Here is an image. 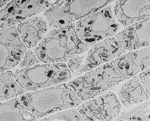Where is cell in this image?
<instances>
[{"label": "cell", "mask_w": 150, "mask_h": 121, "mask_svg": "<svg viewBox=\"0 0 150 121\" xmlns=\"http://www.w3.org/2000/svg\"><path fill=\"white\" fill-rule=\"evenodd\" d=\"M90 46L79 38L75 23L53 28L35 49L41 63H66L85 53Z\"/></svg>", "instance_id": "1"}, {"label": "cell", "mask_w": 150, "mask_h": 121, "mask_svg": "<svg viewBox=\"0 0 150 121\" xmlns=\"http://www.w3.org/2000/svg\"><path fill=\"white\" fill-rule=\"evenodd\" d=\"M19 98L26 109L38 119L59 110L77 107L82 103L66 82L31 91L21 94Z\"/></svg>", "instance_id": "2"}, {"label": "cell", "mask_w": 150, "mask_h": 121, "mask_svg": "<svg viewBox=\"0 0 150 121\" xmlns=\"http://www.w3.org/2000/svg\"><path fill=\"white\" fill-rule=\"evenodd\" d=\"M111 62L106 63L86 72L69 82L82 101L98 96L124 81Z\"/></svg>", "instance_id": "3"}, {"label": "cell", "mask_w": 150, "mask_h": 121, "mask_svg": "<svg viewBox=\"0 0 150 121\" xmlns=\"http://www.w3.org/2000/svg\"><path fill=\"white\" fill-rule=\"evenodd\" d=\"M14 77L25 92H31L68 82L72 73L65 63H42L16 70Z\"/></svg>", "instance_id": "4"}, {"label": "cell", "mask_w": 150, "mask_h": 121, "mask_svg": "<svg viewBox=\"0 0 150 121\" xmlns=\"http://www.w3.org/2000/svg\"><path fill=\"white\" fill-rule=\"evenodd\" d=\"M75 24L79 38L90 47L116 35L120 30V23L111 5L80 19Z\"/></svg>", "instance_id": "5"}, {"label": "cell", "mask_w": 150, "mask_h": 121, "mask_svg": "<svg viewBox=\"0 0 150 121\" xmlns=\"http://www.w3.org/2000/svg\"><path fill=\"white\" fill-rule=\"evenodd\" d=\"M116 0H64L45 10L44 16L52 28L82 19L109 6Z\"/></svg>", "instance_id": "6"}, {"label": "cell", "mask_w": 150, "mask_h": 121, "mask_svg": "<svg viewBox=\"0 0 150 121\" xmlns=\"http://www.w3.org/2000/svg\"><path fill=\"white\" fill-rule=\"evenodd\" d=\"M121 103L115 93H104L81 103L78 109L84 120H111L121 110Z\"/></svg>", "instance_id": "7"}, {"label": "cell", "mask_w": 150, "mask_h": 121, "mask_svg": "<svg viewBox=\"0 0 150 121\" xmlns=\"http://www.w3.org/2000/svg\"><path fill=\"white\" fill-rule=\"evenodd\" d=\"M26 50L16 26L0 29V73L18 66Z\"/></svg>", "instance_id": "8"}, {"label": "cell", "mask_w": 150, "mask_h": 121, "mask_svg": "<svg viewBox=\"0 0 150 121\" xmlns=\"http://www.w3.org/2000/svg\"><path fill=\"white\" fill-rule=\"evenodd\" d=\"M126 52L116 37H109L101 40L89 50L86 59L77 73H86L114 60Z\"/></svg>", "instance_id": "9"}, {"label": "cell", "mask_w": 150, "mask_h": 121, "mask_svg": "<svg viewBox=\"0 0 150 121\" xmlns=\"http://www.w3.org/2000/svg\"><path fill=\"white\" fill-rule=\"evenodd\" d=\"M45 9L37 0H10L0 9V29L15 26Z\"/></svg>", "instance_id": "10"}, {"label": "cell", "mask_w": 150, "mask_h": 121, "mask_svg": "<svg viewBox=\"0 0 150 121\" xmlns=\"http://www.w3.org/2000/svg\"><path fill=\"white\" fill-rule=\"evenodd\" d=\"M111 62L123 79L128 80L150 67V46L128 51Z\"/></svg>", "instance_id": "11"}, {"label": "cell", "mask_w": 150, "mask_h": 121, "mask_svg": "<svg viewBox=\"0 0 150 121\" xmlns=\"http://www.w3.org/2000/svg\"><path fill=\"white\" fill-rule=\"evenodd\" d=\"M115 37L127 52L150 46V16L126 26Z\"/></svg>", "instance_id": "12"}, {"label": "cell", "mask_w": 150, "mask_h": 121, "mask_svg": "<svg viewBox=\"0 0 150 121\" xmlns=\"http://www.w3.org/2000/svg\"><path fill=\"white\" fill-rule=\"evenodd\" d=\"M113 7L116 19L124 27L150 16V0H116Z\"/></svg>", "instance_id": "13"}, {"label": "cell", "mask_w": 150, "mask_h": 121, "mask_svg": "<svg viewBox=\"0 0 150 121\" xmlns=\"http://www.w3.org/2000/svg\"><path fill=\"white\" fill-rule=\"evenodd\" d=\"M23 43L27 48L37 47L47 33L48 23L41 16H33L16 26Z\"/></svg>", "instance_id": "14"}, {"label": "cell", "mask_w": 150, "mask_h": 121, "mask_svg": "<svg viewBox=\"0 0 150 121\" xmlns=\"http://www.w3.org/2000/svg\"><path fill=\"white\" fill-rule=\"evenodd\" d=\"M118 98L125 107L135 106L150 99L139 75L128 79L121 86L118 92Z\"/></svg>", "instance_id": "15"}, {"label": "cell", "mask_w": 150, "mask_h": 121, "mask_svg": "<svg viewBox=\"0 0 150 121\" xmlns=\"http://www.w3.org/2000/svg\"><path fill=\"white\" fill-rule=\"evenodd\" d=\"M38 118L28 111L19 96L0 103V120H36Z\"/></svg>", "instance_id": "16"}, {"label": "cell", "mask_w": 150, "mask_h": 121, "mask_svg": "<svg viewBox=\"0 0 150 121\" xmlns=\"http://www.w3.org/2000/svg\"><path fill=\"white\" fill-rule=\"evenodd\" d=\"M24 92L16 80L13 71L0 73V103L21 96Z\"/></svg>", "instance_id": "17"}, {"label": "cell", "mask_w": 150, "mask_h": 121, "mask_svg": "<svg viewBox=\"0 0 150 121\" xmlns=\"http://www.w3.org/2000/svg\"><path fill=\"white\" fill-rule=\"evenodd\" d=\"M116 120H150V99L137 104L125 113L118 115Z\"/></svg>", "instance_id": "18"}, {"label": "cell", "mask_w": 150, "mask_h": 121, "mask_svg": "<svg viewBox=\"0 0 150 121\" xmlns=\"http://www.w3.org/2000/svg\"><path fill=\"white\" fill-rule=\"evenodd\" d=\"M76 107L59 110L45 116L41 120H84Z\"/></svg>", "instance_id": "19"}, {"label": "cell", "mask_w": 150, "mask_h": 121, "mask_svg": "<svg viewBox=\"0 0 150 121\" xmlns=\"http://www.w3.org/2000/svg\"><path fill=\"white\" fill-rule=\"evenodd\" d=\"M40 63V61L38 59L35 52H33L32 50H26L18 66L21 68H23L34 66Z\"/></svg>", "instance_id": "20"}, {"label": "cell", "mask_w": 150, "mask_h": 121, "mask_svg": "<svg viewBox=\"0 0 150 121\" xmlns=\"http://www.w3.org/2000/svg\"><path fill=\"white\" fill-rule=\"evenodd\" d=\"M83 62H84V57H82V56L77 55L70 59L67 61V64H67L68 68H69V69L71 71V73H77L79 71Z\"/></svg>", "instance_id": "21"}, {"label": "cell", "mask_w": 150, "mask_h": 121, "mask_svg": "<svg viewBox=\"0 0 150 121\" xmlns=\"http://www.w3.org/2000/svg\"><path fill=\"white\" fill-rule=\"evenodd\" d=\"M139 79L150 97V67L139 74Z\"/></svg>", "instance_id": "22"}, {"label": "cell", "mask_w": 150, "mask_h": 121, "mask_svg": "<svg viewBox=\"0 0 150 121\" xmlns=\"http://www.w3.org/2000/svg\"><path fill=\"white\" fill-rule=\"evenodd\" d=\"M37 1L47 9V8L62 2L64 0H37Z\"/></svg>", "instance_id": "23"}, {"label": "cell", "mask_w": 150, "mask_h": 121, "mask_svg": "<svg viewBox=\"0 0 150 121\" xmlns=\"http://www.w3.org/2000/svg\"><path fill=\"white\" fill-rule=\"evenodd\" d=\"M10 0H0V9L4 6L6 3H8Z\"/></svg>", "instance_id": "24"}]
</instances>
